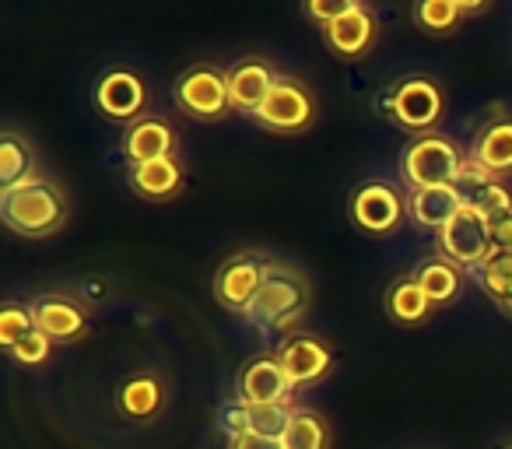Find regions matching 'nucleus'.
Here are the masks:
<instances>
[{"label":"nucleus","mask_w":512,"mask_h":449,"mask_svg":"<svg viewBox=\"0 0 512 449\" xmlns=\"http://www.w3.org/2000/svg\"><path fill=\"white\" fill-rule=\"evenodd\" d=\"M414 281H418L421 292L428 295V302H449L460 292V274H456V267L449 264V260H432V264H425L414 274Z\"/></svg>","instance_id":"22"},{"label":"nucleus","mask_w":512,"mask_h":449,"mask_svg":"<svg viewBox=\"0 0 512 449\" xmlns=\"http://www.w3.org/2000/svg\"><path fill=\"white\" fill-rule=\"evenodd\" d=\"M278 362H281V369L288 372L292 386H302V383H316V379L330 369V351H327V344L313 341V337H292V341L281 348Z\"/></svg>","instance_id":"14"},{"label":"nucleus","mask_w":512,"mask_h":449,"mask_svg":"<svg viewBox=\"0 0 512 449\" xmlns=\"http://www.w3.org/2000/svg\"><path fill=\"white\" fill-rule=\"evenodd\" d=\"M463 162L446 137H421L404 151V179L414 190L428 186H456L460 183Z\"/></svg>","instance_id":"3"},{"label":"nucleus","mask_w":512,"mask_h":449,"mask_svg":"<svg viewBox=\"0 0 512 449\" xmlns=\"http://www.w3.org/2000/svg\"><path fill=\"white\" fill-rule=\"evenodd\" d=\"M176 102L193 116H221L232 102H228V78H221L211 67H197V71L183 74L176 85Z\"/></svg>","instance_id":"7"},{"label":"nucleus","mask_w":512,"mask_h":449,"mask_svg":"<svg viewBox=\"0 0 512 449\" xmlns=\"http://www.w3.org/2000/svg\"><path fill=\"white\" fill-rule=\"evenodd\" d=\"M264 271L267 267L256 257L228 260V264L218 271V278H214V295H218V302L228 309L246 313L249 302L256 299V292H260V285H264Z\"/></svg>","instance_id":"8"},{"label":"nucleus","mask_w":512,"mask_h":449,"mask_svg":"<svg viewBox=\"0 0 512 449\" xmlns=\"http://www.w3.org/2000/svg\"><path fill=\"white\" fill-rule=\"evenodd\" d=\"M285 449H327V428L316 414L309 411H292V421H288V432L281 439Z\"/></svg>","instance_id":"24"},{"label":"nucleus","mask_w":512,"mask_h":449,"mask_svg":"<svg viewBox=\"0 0 512 449\" xmlns=\"http://www.w3.org/2000/svg\"><path fill=\"white\" fill-rule=\"evenodd\" d=\"M183 183V172L172 158H158V162H144L130 169V186L144 197H172Z\"/></svg>","instance_id":"19"},{"label":"nucleus","mask_w":512,"mask_h":449,"mask_svg":"<svg viewBox=\"0 0 512 449\" xmlns=\"http://www.w3.org/2000/svg\"><path fill=\"white\" fill-rule=\"evenodd\" d=\"M439 109H442V95L428 78H411L393 92V116L411 130L432 127L439 120Z\"/></svg>","instance_id":"10"},{"label":"nucleus","mask_w":512,"mask_h":449,"mask_svg":"<svg viewBox=\"0 0 512 449\" xmlns=\"http://www.w3.org/2000/svg\"><path fill=\"white\" fill-rule=\"evenodd\" d=\"M288 421H292V411L285 404H274V407H225L221 411V428H228L235 435L242 432H253V435H267V439H285L288 432Z\"/></svg>","instance_id":"12"},{"label":"nucleus","mask_w":512,"mask_h":449,"mask_svg":"<svg viewBox=\"0 0 512 449\" xmlns=\"http://www.w3.org/2000/svg\"><path fill=\"white\" fill-rule=\"evenodd\" d=\"M323 32H327L330 50H337L341 57H358V53L369 50V43H372V18L362 4H355L344 18L323 25Z\"/></svg>","instance_id":"18"},{"label":"nucleus","mask_w":512,"mask_h":449,"mask_svg":"<svg viewBox=\"0 0 512 449\" xmlns=\"http://www.w3.org/2000/svg\"><path fill=\"white\" fill-rule=\"evenodd\" d=\"M386 309H390L393 320L400 323H418L428 316V309H432V302H428V295L421 292V285L414 278L400 281L397 288H393L390 295H386Z\"/></svg>","instance_id":"21"},{"label":"nucleus","mask_w":512,"mask_h":449,"mask_svg":"<svg viewBox=\"0 0 512 449\" xmlns=\"http://www.w3.org/2000/svg\"><path fill=\"white\" fill-rule=\"evenodd\" d=\"M467 204H470V207H477V211H481L488 221H495V218H502V214H509V211H512L509 190H505V186H498V183L477 186V190L467 197Z\"/></svg>","instance_id":"29"},{"label":"nucleus","mask_w":512,"mask_h":449,"mask_svg":"<svg viewBox=\"0 0 512 449\" xmlns=\"http://www.w3.org/2000/svg\"><path fill=\"white\" fill-rule=\"evenodd\" d=\"M25 169H29V151H25V144L18 137L8 134L0 141V183H4V190L22 183Z\"/></svg>","instance_id":"27"},{"label":"nucleus","mask_w":512,"mask_h":449,"mask_svg":"<svg viewBox=\"0 0 512 449\" xmlns=\"http://www.w3.org/2000/svg\"><path fill=\"white\" fill-rule=\"evenodd\" d=\"M481 11L484 4H460V0H425L414 8V18H418L421 29L428 32H449L456 22H460L463 11Z\"/></svg>","instance_id":"23"},{"label":"nucleus","mask_w":512,"mask_h":449,"mask_svg":"<svg viewBox=\"0 0 512 449\" xmlns=\"http://www.w3.org/2000/svg\"><path fill=\"white\" fill-rule=\"evenodd\" d=\"M158 400H162V390H158V383L148 376L130 379L120 390V407L130 418H151V414L158 411Z\"/></svg>","instance_id":"25"},{"label":"nucleus","mask_w":512,"mask_h":449,"mask_svg":"<svg viewBox=\"0 0 512 449\" xmlns=\"http://www.w3.org/2000/svg\"><path fill=\"white\" fill-rule=\"evenodd\" d=\"M467 197L460 193V186H428V190L411 193V214L418 225L425 229H446L449 221L463 211Z\"/></svg>","instance_id":"13"},{"label":"nucleus","mask_w":512,"mask_h":449,"mask_svg":"<svg viewBox=\"0 0 512 449\" xmlns=\"http://www.w3.org/2000/svg\"><path fill=\"white\" fill-rule=\"evenodd\" d=\"M351 8H355V0H330V4H323V0H309L306 15L316 18V22H323V25H330V22H337V18L348 15Z\"/></svg>","instance_id":"31"},{"label":"nucleus","mask_w":512,"mask_h":449,"mask_svg":"<svg viewBox=\"0 0 512 449\" xmlns=\"http://www.w3.org/2000/svg\"><path fill=\"white\" fill-rule=\"evenodd\" d=\"M232 449H285L281 439H267V435H253V432H242L232 439Z\"/></svg>","instance_id":"33"},{"label":"nucleus","mask_w":512,"mask_h":449,"mask_svg":"<svg viewBox=\"0 0 512 449\" xmlns=\"http://www.w3.org/2000/svg\"><path fill=\"white\" fill-rule=\"evenodd\" d=\"M36 330V320H32V309H22V306H8L0 313V344L8 351H15L25 337Z\"/></svg>","instance_id":"28"},{"label":"nucleus","mask_w":512,"mask_h":449,"mask_svg":"<svg viewBox=\"0 0 512 449\" xmlns=\"http://www.w3.org/2000/svg\"><path fill=\"white\" fill-rule=\"evenodd\" d=\"M439 246L446 253V260L481 271L495 257V250H491V221L477 207L463 204V211L439 232Z\"/></svg>","instance_id":"4"},{"label":"nucleus","mask_w":512,"mask_h":449,"mask_svg":"<svg viewBox=\"0 0 512 449\" xmlns=\"http://www.w3.org/2000/svg\"><path fill=\"white\" fill-rule=\"evenodd\" d=\"M481 288L495 302L512 299V253H495V257L481 267Z\"/></svg>","instance_id":"26"},{"label":"nucleus","mask_w":512,"mask_h":449,"mask_svg":"<svg viewBox=\"0 0 512 449\" xmlns=\"http://www.w3.org/2000/svg\"><path fill=\"white\" fill-rule=\"evenodd\" d=\"M491 250H495V253H512V211L491 221Z\"/></svg>","instance_id":"32"},{"label":"nucleus","mask_w":512,"mask_h":449,"mask_svg":"<svg viewBox=\"0 0 512 449\" xmlns=\"http://www.w3.org/2000/svg\"><path fill=\"white\" fill-rule=\"evenodd\" d=\"M274 85H278V78H274V71L264 60H246V64H239L228 74V102H232V109L256 116Z\"/></svg>","instance_id":"11"},{"label":"nucleus","mask_w":512,"mask_h":449,"mask_svg":"<svg viewBox=\"0 0 512 449\" xmlns=\"http://www.w3.org/2000/svg\"><path fill=\"white\" fill-rule=\"evenodd\" d=\"M172 130L162 120H141L127 130L123 137V151L134 165L158 162V158H172Z\"/></svg>","instance_id":"16"},{"label":"nucleus","mask_w":512,"mask_h":449,"mask_svg":"<svg viewBox=\"0 0 512 449\" xmlns=\"http://www.w3.org/2000/svg\"><path fill=\"white\" fill-rule=\"evenodd\" d=\"M400 197L397 190H390L386 183H365L362 190L351 200V218H355L358 229L365 232H390L397 229L400 221Z\"/></svg>","instance_id":"9"},{"label":"nucleus","mask_w":512,"mask_h":449,"mask_svg":"<svg viewBox=\"0 0 512 449\" xmlns=\"http://www.w3.org/2000/svg\"><path fill=\"white\" fill-rule=\"evenodd\" d=\"M309 292L302 285V278L288 267L267 264L264 271V285L256 292V299L249 302L246 316L256 323V327L267 330H288L295 320H299L302 306H306Z\"/></svg>","instance_id":"2"},{"label":"nucleus","mask_w":512,"mask_h":449,"mask_svg":"<svg viewBox=\"0 0 512 449\" xmlns=\"http://www.w3.org/2000/svg\"><path fill=\"white\" fill-rule=\"evenodd\" d=\"M95 102H99L102 113L113 116V120H130V116L141 113V106H144V85L130 71H113L99 81Z\"/></svg>","instance_id":"15"},{"label":"nucleus","mask_w":512,"mask_h":449,"mask_svg":"<svg viewBox=\"0 0 512 449\" xmlns=\"http://www.w3.org/2000/svg\"><path fill=\"white\" fill-rule=\"evenodd\" d=\"M292 379L281 369L278 358H256L242 369L239 376V404L246 407H274V404H288L292 397Z\"/></svg>","instance_id":"5"},{"label":"nucleus","mask_w":512,"mask_h":449,"mask_svg":"<svg viewBox=\"0 0 512 449\" xmlns=\"http://www.w3.org/2000/svg\"><path fill=\"white\" fill-rule=\"evenodd\" d=\"M0 218L22 236H46L64 221V197L43 179H22L0 193Z\"/></svg>","instance_id":"1"},{"label":"nucleus","mask_w":512,"mask_h":449,"mask_svg":"<svg viewBox=\"0 0 512 449\" xmlns=\"http://www.w3.org/2000/svg\"><path fill=\"white\" fill-rule=\"evenodd\" d=\"M11 355L18 358L22 365H39V362H46V355H50V337L46 334H39V330H32L29 337H25L22 344H18Z\"/></svg>","instance_id":"30"},{"label":"nucleus","mask_w":512,"mask_h":449,"mask_svg":"<svg viewBox=\"0 0 512 449\" xmlns=\"http://www.w3.org/2000/svg\"><path fill=\"white\" fill-rule=\"evenodd\" d=\"M474 162L488 172L512 169V123H495L484 130L474 148Z\"/></svg>","instance_id":"20"},{"label":"nucleus","mask_w":512,"mask_h":449,"mask_svg":"<svg viewBox=\"0 0 512 449\" xmlns=\"http://www.w3.org/2000/svg\"><path fill=\"white\" fill-rule=\"evenodd\" d=\"M498 306L505 309V313H512V299H505V302H498Z\"/></svg>","instance_id":"34"},{"label":"nucleus","mask_w":512,"mask_h":449,"mask_svg":"<svg viewBox=\"0 0 512 449\" xmlns=\"http://www.w3.org/2000/svg\"><path fill=\"white\" fill-rule=\"evenodd\" d=\"M32 320H36V330L46 334L50 341H67L74 337L81 327H85V316L74 302L57 299V295H46L32 306Z\"/></svg>","instance_id":"17"},{"label":"nucleus","mask_w":512,"mask_h":449,"mask_svg":"<svg viewBox=\"0 0 512 449\" xmlns=\"http://www.w3.org/2000/svg\"><path fill=\"white\" fill-rule=\"evenodd\" d=\"M309 120H313V102L302 92V85H295V81H288V78H278V85L271 88L267 102L260 106V113H256L260 127L281 130V134L302 130Z\"/></svg>","instance_id":"6"}]
</instances>
